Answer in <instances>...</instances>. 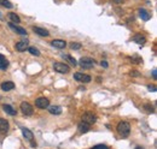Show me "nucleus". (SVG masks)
I'll return each instance as SVG.
<instances>
[{"mask_svg":"<svg viewBox=\"0 0 157 149\" xmlns=\"http://www.w3.org/2000/svg\"><path fill=\"white\" fill-rule=\"evenodd\" d=\"M100 65H102L103 67H108V66H109V64H108L105 60H104V61H102V63H100Z\"/></svg>","mask_w":157,"mask_h":149,"instance_id":"30","label":"nucleus"},{"mask_svg":"<svg viewBox=\"0 0 157 149\" xmlns=\"http://www.w3.org/2000/svg\"><path fill=\"white\" fill-rule=\"evenodd\" d=\"M152 77H154V80H157V70L156 69L152 70Z\"/></svg>","mask_w":157,"mask_h":149,"instance_id":"29","label":"nucleus"},{"mask_svg":"<svg viewBox=\"0 0 157 149\" xmlns=\"http://www.w3.org/2000/svg\"><path fill=\"white\" fill-rule=\"evenodd\" d=\"M53 69H55V71H57L59 73H68L70 71V67L64 63H55Z\"/></svg>","mask_w":157,"mask_h":149,"instance_id":"2","label":"nucleus"},{"mask_svg":"<svg viewBox=\"0 0 157 149\" xmlns=\"http://www.w3.org/2000/svg\"><path fill=\"white\" fill-rule=\"evenodd\" d=\"M9 129H10V124H9V121L6 119H2V118H0V134H6L7 131H9Z\"/></svg>","mask_w":157,"mask_h":149,"instance_id":"8","label":"nucleus"},{"mask_svg":"<svg viewBox=\"0 0 157 149\" xmlns=\"http://www.w3.org/2000/svg\"><path fill=\"white\" fill-rule=\"evenodd\" d=\"M117 132L121 135V137L127 138L130 132V125L128 121H120L117 125Z\"/></svg>","mask_w":157,"mask_h":149,"instance_id":"1","label":"nucleus"},{"mask_svg":"<svg viewBox=\"0 0 157 149\" xmlns=\"http://www.w3.org/2000/svg\"><path fill=\"white\" fill-rule=\"evenodd\" d=\"M21 111H22V113L24 116H31L34 113L33 106H31L30 103H28V102H22L21 103Z\"/></svg>","mask_w":157,"mask_h":149,"instance_id":"6","label":"nucleus"},{"mask_svg":"<svg viewBox=\"0 0 157 149\" xmlns=\"http://www.w3.org/2000/svg\"><path fill=\"white\" fill-rule=\"evenodd\" d=\"M82 121H85V123L92 125V124H94V123L97 121V117H95V114H94L93 112H86V113H84V116H82Z\"/></svg>","mask_w":157,"mask_h":149,"instance_id":"5","label":"nucleus"},{"mask_svg":"<svg viewBox=\"0 0 157 149\" xmlns=\"http://www.w3.org/2000/svg\"><path fill=\"white\" fill-rule=\"evenodd\" d=\"M74 78L79 82H82V83H90L92 81V77L90 75H85V73H81V72L74 73Z\"/></svg>","mask_w":157,"mask_h":149,"instance_id":"3","label":"nucleus"},{"mask_svg":"<svg viewBox=\"0 0 157 149\" xmlns=\"http://www.w3.org/2000/svg\"><path fill=\"white\" fill-rule=\"evenodd\" d=\"M51 45L53 46V47H56V48H58V49H63V48H65V46H66V42L64 41V40H53L52 42H51Z\"/></svg>","mask_w":157,"mask_h":149,"instance_id":"10","label":"nucleus"},{"mask_svg":"<svg viewBox=\"0 0 157 149\" xmlns=\"http://www.w3.org/2000/svg\"><path fill=\"white\" fill-rule=\"evenodd\" d=\"M0 88L4 91H10L15 88V84H13V82H4V83H1Z\"/></svg>","mask_w":157,"mask_h":149,"instance_id":"15","label":"nucleus"},{"mask_svg":"<svg viewBox=\"0 0 157 149\" xmlns=\"http://www.w3.org/2000/svg\"><path fill=\"white\" fill-rule=\"evenodd\" d=\"M148 88H149L150 91H156V87H155V86H149Z\"/></svg>","mask_w":157,"mask_h":149,"instance_id":"31","label":"nucleus"},{"mask_svg":"<svg viewBox=\"0 0 157 149\" xmlns=\"http://www.w3.org/2000/svg\"><path fill=\"white\" fill-rule=\"evenodd\" d=\"M90 129H91V125L87 124V123H85V121H81V123L79 124V130H80V132H82V134L90 131Z\"/></svg>","mask_w":157,"mask_h":149,"instance_id":"16","label":"nucleus"},{"mask_svg":"<svg viewBox=\"0 0 157 149\" xmlns=\"http://www.w3.org/2000/svg\"><path fill=\"white\" fill-rule=\"evenodd\" d=\"M133 41H134L135 43H138V45H144L145 41H146V39H145V36L138 34V35H134V36H133Z\"/></svg>","mask_w":157,"mask_h":149,"instance_id":"17","label":"nucleus"},{"mask_svg":"<svg viewBox=\"0 0 157 149\" xmlns=\"http://www.w3.org/2000/svg\"><path fill=\"white\" fill-rule=\"evenodd\" d=\"M9 27L13 30L15 32H17L20 35H27V31L26 30L23 29V28H21V27H18V25H16V24H13V23H9Z\"/></svg>","mask_w":157,"mask_h":149,"instance_id":"11","label":"nucleus"},{"mask_svg":"<svg viewBox=\"0 0 157 149\" xmlns=\"http://www.w3.org/2000/svg\"><path fill=\"white\" fill-rule=\"evenodd\" d=\"M35 106L39 108H47L50 106V101L47 97H37L35 100Z\"/></svg>","mask_w":157,"mask_h":149,"instance_id":"7","label":"nucleus"},{"mask_svg":"<svg viewBox=\"0 0 157 149\" xmlns=\"http://www.w3.org/2000/svg\"><path fill=\"white\" fill-rule=\"evenodd\" d=\"M15 47H16V49H17L18 52H24V51L28 49V47H29V46H28V41H27V40H26V41H20V42L16 43Z\"/></svg>","mask_w":157,"mask_h":149,"instance_id":"9","label":"nucleus"},{"mask_svg":"<svg viewBox=\"0 0 157 149\" xmlns=\"http://www.w3.org/2000/svg\"><path fill=\"white\" fill-rule=\"evenodd\" d=\"M93 149H108V147L104 146V144H98V146L93 147Z\"/></svg>","mask_w":157,"mask_h":149,"instance_id":"27","label":"nucleus"},{"mask_svg":"<svg viewBox=\"0 0 157 149\" xmlns=\"http://www.w3.org/2000/svg\"><path fill=\"white\" fill-rule=\"evenodd\" d=\"M30 142H31V143H30V144H31V147H33V148H36V143H35V142H34L33 140H31Z\"/></svg>","mask_w":157,"mask_h":149,"instance_id":"33","label":"nucleus"},{"mask_svg":"<svg viewBox=\"0 0 157 149\" xmlns=\"http://www.w3.org/2000/svg\"><path fill=\"white\" fill-rule=\"evenodd\" d=\"M132 61H133V63H135V64H140V63H141V59H140V58H132Z\"/></svg>","mask_w":157,"mask_h":149,"instance_id":"28","label":"nucleus"},{"mask_svg":"<svg viewBox=\"0 0 157 149\" xmlns=\"http://www.w3.org/2000/svg\"><path fill=\"white\" fill-rule=\"evenodd\" d=\"M27 51H29V53L33 54V56H36V57H39V56H40L39 49H37V48H35V47H28V49H27Z\"/></svg>","mask_w":157,"mask_h":149,"instance_id":"23","label":"nucleus"},{"mask_svg":"<svg viewBox=\"0 0 157 149\" xmlns=\"http://www.w3.org/2000/svg\"><path fill=\"white\" fill-rule=\"evenodd\" d=\"M0 5L4 6V7H6V8H12L13 7V5L9 0H0Z\"/></svg>","mask_w":157,"mask_h":149,"instance_id":"22","label":"nucleus"},{"mask_svg":"<svg viewBox=\"0 0 157 149\" xmlns=\"http://www.w3.org/2000/svg\"><path fill=\"white\" fill-rule=\"evenodd\" d=\"M139 15H140V17H141L143 21H149L151 18V15L146 10H144V8H140L139 10Z\"/></svg>","mask_w":157,"mask_h":149,"instance_id":"19","label":"nucleus"},{"mask_svg":"<svg viewBox=\"0 0 157 149\" xmlns=\"http://www.w3.org/2000/svg\"><path fill=\"white\" fill-rule=\"evenodd\" d=\"M22 134H23L24 138H26V140H28V141H31V140H33V137H34L33 132H31L29 129H26V127H22Z\"/></svg>","mask_w":157,"mask_h":149,"instance_id":"18","label":"nucleus"},{"mask_svg":"<svg viewBox=\"0 0 157 149\" xmlns=\"http://www.w3.org/2000/svg\"><path fill=\"white\" fill-rule=\"evenodd\" d=\"M130 76H140V73L137 71H133V72H130Z\"/></svg>","mask_w":157,"mask_h":149,"instance_id":"32","label":"nucleus"},{"mask_svg":"<svg viewBox=\"0 0 157 149\" xmlns=\"http://www.w3.org/2000/svg\"><path fill=\"white\" fill-rule=\"evenodd\" d=\"M47 108H48V112H50L51 114L58 116V114H61V113H62V108H61L59 106H48Z\"/></svg>","mask_w":157,"mask_h":149,"instance_id":"14","label":"nucleus"},{"mask_svg":"<svg viewBox=\"0 0 157 149\" xmlns=\"http://www.w3.org/2000/svg\"><path fill=\"white\" fill-rule=\"evenodd\" d=\"M114 2H116V4H121V2H123V0H112Z\"/></svg>","mask_w":157,"mask_h":149,"instance_id":"34","label":"nucleus"},{"mask_svg":"<svg viewBox=\"0 0 157 149\" xmlns=\"http://www.w3.org/2000/svg\"><path fill=\"white\" fill-rule=\"evenodd\" d=\"M2 110H4V112H6L7 114H10V116H16L17 114V111L11 106V105H2Z\"/></svg>","mask_w":157,"mask_h":149,"instance_id":"12","label":"nucleus"},{"mask_svg":"<svg viewBox=\"0 0 157 149\" xmlns=\"http://www.w3.org/2000/svg\"><path fill=\"white\" fill-rule=\"evenodd\" d=\"M144 110L146 112H149V113H154L155 112V110H154V107L151 105H144Z\"/></svg>","mask_w":157,"mask_h":149,"instance_id":"25","label":"nucleus"},{"mask_svg":"<svg viewBox=\"0 0 157 149\" xmlns=\"http://www.w3.org/2000/svg\"><path fill=\"white\" fill-rule=\"evenodd\" d=\"M135 149H144V148H141V147H137Z\"/></svg>","mask_w":157,"mask_h":149,"instance_id":"35","label":"nucleus"},{"mask_svg":"<svg viewBox=\"0 0 157 149\" xmlns=\"http://www.w3.org/2000/svg\"><path fill=\"white\" fill-rule=\"evenodd\" d=\"M9 66V60L6 59L2 54H0V70H6Z\"/></svg>","mask_w":157,"mask_h":149,"instance_id":"20","label":"nucleus"},{"mask_svg":"<svg viewBox=\"0 0 157 149\" xmlns=\"http://www.w3.org/2000/svg\"><path fill=\"white\" fill-rule=\"evenodd\" d=\"M79 64H80V66L84 67V69H91V67H93L94 66L95 61H94L93 59H91V58L85 57V58H81V59H80Z\"/></svg>","mask_w":157,"mask_h":149,"instance_id":"4","label":"nucleus"},{"mask_svg":"<svg viewBox=\"0 0 157 149\" xmlns=\"http://www.w3.org/2000/svg\"><path fill=\"white\" fill-rule=\"evenodd\" d=\"M33 30H34L35 34H37V35H40V36H44V37H46V36L50 35V32H48L47 30L44 29V28H40V27H34Z\"/></svg>","mask_w":157,"mask_h":149,"instance_id":"13","label":"nucleus"},{"mask_svg":"<svg viewBox=\"0 0 157 149\" xmlns=\"http://www.w3.org/2000/svg\"><path fill=\"white\" fill-rule=\"evenodd\" d=\"M70 48H71V49H75V51L81 49V43H77V42H71V43H70Z\"/></svg>","mask_w":157,"mask_h":149,"instance_id":"24","label":"nucleus"},{"mask_svg":"<svg viewBox=\"0 0 157 149\" xmlns=\"http://www.w3.org/2000/svg\"><path fill=\"white\" fill-rule=\"evenodd\" d=\"M64 58H65V59H68V60H69V61H70V63H71V64H73L74 66H75V65L77 64V63H76V60L74 59V58H73L71 56H69V54H66V56H64Z\"/></svg>","mask_w":157,"mask_h":149,"instance_id":"26","label":"nucleus"},{"mask_svg":"<svg viewBox=\"0 0 157 149\" xmlns=\"http://www.w3.org/2000/svg\"><path fill=\"white\" fill-rule=\"evenodd\" d=\"M7 17L10 18V21H12V23H16V24H18L20 22H21V18L16 15V13H13V12H10L9 15H7Z\"/></svg>","mask_w":157,"mask_h":149,"instance_id":"21","label":"nucleus"}]
</instances>
